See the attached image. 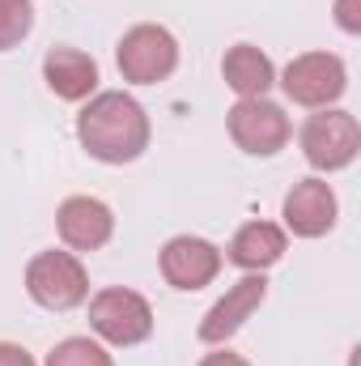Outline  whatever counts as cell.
<instances>
[{"label":"cell","instance_id":"8","mask_svg":"<svg viewBox=\"0 0 361 366\" xmlns=\"http://www.w3.org/2000/svg\"><path fill=\"white\" fill-rule=\"evenodd\" d=\"M268 298V277L264 273H247L243 281H234L230 290H225V298H217L213 307H208V315L200 320V328H195V337L204 341V345H225L255 311H260V302Z\"/></svg>","mask_w":361,"mask_h":366},{"label":"cell","instance_id":"11","mask_svg":"<svg viewBox=\"0 0 361 366\" xmlns=\"http://www.w3.org/2000/svg\"><path fill=\"white\" fill-rule=\"evenodd\" d=\"M56 226H60L64 247H73V252H98L115 234V213L98 196H68L60 204V213H56Z\"/></svg>","mask_w":361,"mask_h":366},{"label":"cell","instance_id":"5","mask_svg":"<svg viewBox=\"0 0 361 366\" xmlns=\"http://www.w3.org/2000/svg\"><path fill=\"white\" fill-rule=\"evenodd\" d=\"M26 294L47 311H73L90 298V273L73 252H39L26 264Z\"/></svg>","mask_w":361,"mask_h":366},{"label":"cell","instance_id":"16","mask_svg":"<svg viewBox=\"0 0 361 366\" xmlns=\"http://www.w3.org/2000/svg\"><path fill=\"white\" fill-rule=\"evenodd\" d=\"M34 30V4L30 0H0V51H13Z\"/></svg>","mask_w":361,"mask_h":366},{"label":"cell","instance_id":"12","mask_svg":"<svg viewBox=\"0 0 361 366\" xmlns=\"http://www.w3.org/2000/svg\"><path fill=\"white\" fill-rule=\"evenodd\" d=\"M43 81L56 98L81 102L98 90V64H93V56L77 51V47H51L43 60Z\"/></svg>","mask_w":361,"mask_h":366},{"label":"cell","instance_id":"2","mask_svg":"<svg viewBox=\"0 0 361 366\" xmlns=\"http://www.w3.org/2000/svg\"><path fill=\"white\" fill-rule=\"evenodd\" d=\"M115 64H119L123 81H132V86H158V81H166L179 69V39L166 26L141 21V26H132L119 39Z\"/></svg>","mask_w":361,"mask_h":366},{"label":"cell","instance_id":"6","mask_svg":"<svg viewBox=\"0 0 361 366\" xmlns=\"http://www.w3.org/2000/svg\"><path fill=\"white\" fill-rule=\"evenodd\" d=\"M280 90H285L289 102H298V107L323 111V107H332L340 94L349 90V69L332 51H302V56H293L285 64Z\"/></svg>","mask_w":361,"mask_h":366},{"label":"cell","instance_id":"9","mask_svg":"<svg viewBox=\"0 0 361 366\" xmlns=\"http://www.w3.org/2000/svg\"><path fill=\"white\" fill-rule=\"evenodd\" d=\"M280 217H285V230L298 234V239H323L336 217H340V204H336V192L327 179H302L289 187L285 204H280Z\"/></svg>","mask_w":361,"mask_h":366},{"label":"cell","instance_id":"4","mask_svg":"<svg viewBox=\"0 0 361 366\" xmlns=\"http://www.w3.org/2000/svg\"><path fill=\"white\" fill-rule=\"evenodd\" d=\"M90 328L106 345H119V350L141 345L153 337V307L136 290L106 285L90 298Z\"/></svg>","mask_w":361,"mask_h":366},{"label":"cell","instance_id":"13","mask_svg":"<svg viewBox=\"0 0 361 366\" xmlns=\"http://www.w3.org/2000/svg\"><path fill=\"white\" fill-rule=\"evenodd\" d=\"M285 247H289V234L276 222H247L230 239V252L225 256H230V264H238L247 273H264V269H272L285 256Z\"/></svg>","mask_w":361,"mask_h":366},{"label":"cell","instance_id":"14","mask_svg":"<svg viewBox=\"0 0 361 366\" xmlns=\"http://www.w3.org/2000/svg\"><path fill=\"white\" fill-rule=\"evenodd\" d=\"M221 77H225V86L238 94V98H264V94L276 86V69H272V60L260 51V47H251V43H238V47L225 51V60H221Z\"/></svg>","mask_w":361,"mask_h":366},{"label":"cell","instance_id":"18","mask_svg":"<svg viewBox=\"0 0 361 366\" xmlns=\"http://www.w3.org/2000/svg\"><path fill=\"white\" fill-rule=\"evenodd\" d=\"M0 366H34V358H30L21 345H9V341H0Z\"/></svg>","mask_w":361,"mask_h":366},{"label":"cell","instance_id":"3","mask_svg":"<svg viewBox=\"0 0 361 366\" xmlns=\"http://www.w3.org/2000/svg\"><path fill=\"white\" fill-rule=\"evenodd\" d=\"M302 154L315 171L332 175V171H345L353 167V158L361 154V124L340 111V107H323L315 111L306 124H302Z\"/></svg>","mask_w":361,"mask_h":366},{"label":"cell","instance_id":"1","mask_svg":"<svg viewBox=\"0 0 361 366\" xmlns=\"http://www.w3.org/2000/svg\"><path fill=\"white\" fill-rule=\"evenodd\" d=\"M77 137L90 158L106 162V167H123L149 149V115L123 90L93 94L86 111L77 115Z\"/></svg>","mask_w":361,"mask_h":366},{"label":"cell","instance_id":"15","mask_svg":"<svg viewBox=\"0 0 361 366\" xmlns=\"http://www.w3.org/2000/svg\"><path fill=\"white\" fill-rule=\"evenodd\" d=\"M47 366H115V358L90 337H68L47 354Z\"/></svg>","mask_w":361,"mask_h":366},{"label":"cell","instance_id":"10","mask_svg":"<svg viewBox=\"0 0 361 366\" xmlns=\"http://www.w3.org/2000/svg\"><path fill=\"white\" fill-rule=\"evenodd\" d=\"M158 264H162L166 285H175V290H183V294H191V290L213 285V277L221 273V252H217L208 239L179 234V239H171V243L162 247Z\"/></svg>","mask_w":361,"mask_h":366},{"label":"cell","instance_id":"19","mask_svg":"<svg viewBox=\"0 0 361 366\" xmlns=\"http://www.w3.org/2000/svg\"><path fill=\"white\" fill-rule=\"evenodd\" d=\"M200 366H251L243 354H230V350H217V354H204Z\"/></svg>","mask_w":361,"mask_h":366},{"label":"cell","instance_id":"17","mask_svg":"<svg viewBox=\"0 0 361 366\" xmlns=\"http://www.w3.org/2000/svg\"><path fill=\"white\" fill-rule=\"evenodd\" d=\"M336 26L345 34H361V4L357 0H336Z\"/></svg>","mask_w":361,"mask_h":366},{"label":"cell","instance_id":"7","mask_svg":"<svg viewBox=\"0 0 361 366\" xmlns=\"http://www.w3.org/2000/svg\"><path fill=\"white\" fill-rule=\"evenodd\" d=\"M225 128H230V141L251 154V158H272L289 145V115L285 107H276L268 98H238L225 115Z\"/></svg>","mask_w":361,"mask_h":366}]
</instances>
